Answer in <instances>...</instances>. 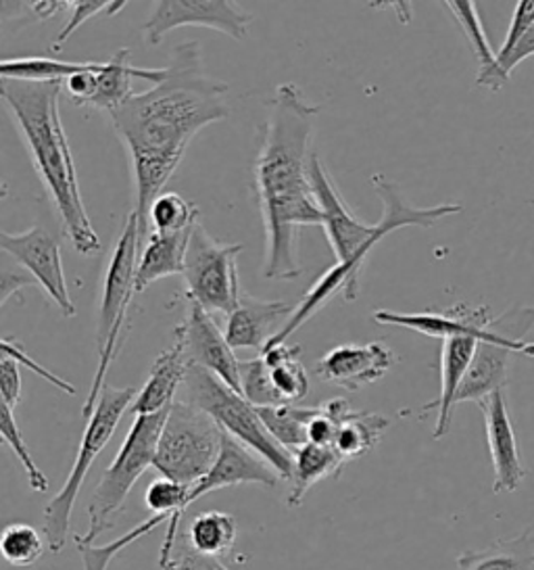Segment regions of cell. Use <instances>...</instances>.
Returning <instances> with one entry per match:
<instances>
[{
  "label": "cell",
  "mask_w": 534,
  "mask_h": 570,
  "mask_svg": "<svg viewBox=\"0 0 534 570\" xmlns=\"http://www.w3.org/2000/svg\"><path fill=\"white\" fill-rule=\"evenodd\" d=\"M228 85L217 82L202 68L197 42L171 51L164 80L136 92L109 116L132 161L136 207L142 240L149 236L152 202L180 166L188 145L209 124L230 116Z\"/></svg>",
  "instance_id": "6da1fadb"
},
{
  "label": "cell",
  "mask_w": 534,
  "mask_h": 570,
  "mask_svg": "<svg viewBox=\"0 0 534 570\" xmlns=\"http://www.w3.org/2000/svg\"><path fill=\"white\" fill-rule=\"evenodd\" d=\"M319 107L307 101L297 85H280L269 102V116L253 161L255 193L266 228V266L269 281H297L300 276L297 233L303 226H322V209L312 186V136Z\"/></svg>",
  "instance_id": "7a4b0ae2"
},
{
  "label": "cell",
  "mask_w": 534,
  "mask_h": 570,
  "mask_svg": "<svg viewBox=\"0 0 534 570\" xmlns=\"http://www.w3.org/2000/svg\"><path fill=\"white\" fill-rule=\"evenodd\" d=\"M312 186L316 193L317 205L322 209V228L336 255V264L326 269V274L316 285L307 291L303 302L297 305L295 314L288 320L286 328L297 333L307 320L314 318L317 312L328 305L336 295L343 302H355L359 295V276L366 264L367 255L383 240L384 236L397 233L400 228L419 226L431 228L436 222L462 214L459 203H441L434 207H412L403 199L397 186L393 185L383 174L372 176V185L378 197L383 199V218L376 224H366L353 216L349 205L336 190L333 178L324 168L317 153L312 155L309 164Z\"/></svg>",
  "instance_id": "3957f363"
},
{
  "label": "cell",
  "mask_w": 534,
  "mask_h": 570,
  "mask_svg": "<svg viewBox=\"0 0 534 570\" xmlns=\"http://www.w3.org/2000/svg\"><path fill=\"white\" fill-rule=\"evenodd\" d=\"M61 92L63 82L0 80V97L16 119L33 168L55 203L73 249L92 255L100 252V238L83 207L76 164L59 114Z\"/></svg>",
  "instance_id": "277c9868"
},
{
  "label": "cell",
  "mask_w": 534,
  "mask_h": 570,
  "mask_svg": "<svg viewBox=\"0 0 534 570\" xmlns=\"http://www.w3.org/2000/svg\"><path fill=\"white\" fill-rule=\"evenodd\" d=\"M184 389L186 400L182 402L199 407L200 412L216 420L226 435L234 436L236 441L247 445L250 452L264 458L267 464L280 474V479L290 483L295 470V455L284 450L271 436L253 403L247 402L226 383H221L216 374L195 364L188 366Z\"/></svg>",
  "instance_id": "5b68a950"
},
{
  "label": "cell",
  "mask_w": 534,
  "mask_h": 570,
  "mask_svg": "<svg viewBox=\"0 0 534 570\" xmlns=\"http://www.w3.org/2000/svg\"><path fill=\"white\" fill-rule=\"evenodd\" d=\"M142 245V228L136 212L123 224V230L117 238L113 253L109 257L105 281H102V299L99 312V366L92 379L90 393L83 403V419H88L100 400L105 389V376L116 360L121 345V331L128 320V309L136 293V269Z\"/></svg>",
  "instance_id": "8992f818"
},
{
  "label": "cell",
  "mask_w": 534,
  "mask_h": 570,
  "mask_svg": "<svg viewBox=\"0 0 534 570\" xmlns=\"http://www.w3.org/2000/svg\"><path fill=\"white\" fill-rule=\"evenodd\" d=\"M167 412L169 410L134 419L119 452L102 472V479L92 493L88 505V531L83 535H73L76 543L92 546L100 533L113 529L116 517L123 510V503L134 485L150 466H155L157 445L166 424Z\"/></svg>",
  "instance_id": "52a82bcc"
},
{
  "label": "cell",
  "mask_w": 534,
  "mask_h": 570,
  "mask_svg": "<svg viewBox=\"0 0 534 570\" xmlns=\"http://www.w3.org/2000/svg\"><path fill=\"white\" fill-rule=\"evenodd\" d=\"M134 400H136L134 389L105 386L95 412L86 419L82 441H80V448L76 453L73 466L67 474V481L61 487V491L44 508L42 533H44L50 552H63L67 535H69L73 505H76L80 489H82L83 481L88 476V470L92 469L95 460L99 458L102 450L109 445V441L116 435L117 426L123 419V414L132 407Z\"/></svg>",
  "instance_id": "ba28073f"
},
{
  "label": "cell",
  "mask_w": 534,
  "mask_h": 570,
  "mask_svg": "<svg viewBox=\"0 0 534 570\" xmlns=\"http://www.w3.org/2000/svg\"><path fill=\"white\" fill-rule=\"evenodd\" d=\"M221 439L216 420L188 402H176L167 412L152 469L169 481L195 487L214 469Z\"/></svg>",
  "instance_id": "9c48e42d"
},
{
  "label": "cell",
  "mask_w": 534,
  "mask_h": 570,
  "mask_svg": "<svg viewBox=\"0 0 534 570\" xmlns=\"http://www.w3.org/2000/svg\"><path fill=\"white\" fill-rule=\"evenodd\" d=\"M534 328V305H516L491 320L478 341L466 379L457 391L455 403H481L503 391L510 381V360L524 353L526 335Z\"/></svg>",
  "instance_id": "30bf717a"
},
{
  "label": "cell",
  "mask_w": 534,
  "mask_h": 570,
  "mask_svg": "<svg viewBox=\"0 0 534 570\" xmlns=\"http://www.w3.org/2000/svg\"><path fill=\"white\" fill-rule=\"evenodd\" d=\"M240 252L243 243L217 240L199 222L192 228L184 259L182 276L190 302L209 314H224L228 318L243 295L236 268Z\"/></svg>",
  "instance_id": "8fae6325"
},
{
  "label": "cell",
  "mask_w": 534,
  "mask_h": 570,
  "mask_svg": "<svg viewBox=\"0 0 534 570\" xmlns=\"http://www.w3.org/2000/svg\"><path fill=\"white\" fill-rule=\"evenodd\" d=\"M253 16L230 0H161L142 26L147 45H159L178 28H209L245 40Z\"/></svg>",
  "instance_id": "7c38bea8"
},
{
  "label": "cell",
  "mask_w": 534,
  "mask_h": 570,
  "mask_svg": "<svg viewBox=\"0 0 534 570\" xmlns=\"http://www.w3.org/2000/svg\"><path fill=\"white\" fill-rule=\"evenodd\" d=\"M0 249L9 253L16 262L32 274V281L42 286L61 314L67 318L76 316V305L67 288L66 269L61 259V245L42 226L28 228L26 233L11 235L0 233Z\"/></svg>",
  "instance_id": "4fadbf2b"
},
{
  "label": "cell",
  "mask_w": 534,
  "mask_h": 570,
  "mask_svg": "<svg viewBox=\"0 0 534 570\" xmlns=\"http://www.w3.org/2000/svg\"><path fill=\"white\" fill-rule=\"evenodd\" d=\"M176 331L182 335L190 364L209 370L221 383H226L233 391L243 395L240 360L234 355L233 345L228 343L226 333H221V328L217 326L209 312L190 302L188 316Z\"/></svg>",
  "instance_id": "5bb4252c"
},
{
  "label": "cell",
  "mask_w": 534,
  "mask_h": 570,
  "mask_svg": "<svg viewBox=\"0 0 534 570\" xmlns=\"http://www.w3.org/2000/svg\"><path fill=\"white\" fill-rule=\"evenodd\" d=\"M399 355L383 341H372L364 345H338L316 364L317 376L326 383L343 386L347 391H359L366 385L380 381L393 366H397Z\"/></svg>",
  "instance_id": "9a60e30c"
},
{
  "label": "cell",
  "mask_w": 534,
  "mask_h": 570,
  "mask_svg": "<svg viewBox=\"0 0 534 570\" xmlns=\"http://www.w3.org/2000/svg\"><path fill=\"white\" fill-rule=\"evenodd\" d=\"M483 410L484 429H486V443L493 462V493H512L522 481L526 479V469L522 466L520 452H517L516 433L512 416L507 410L505 391H497L478 403Z\"/></svg>",
  "instance_id": "2e32d148"
},
{
  "label": "cell",
  "mask_w": 534,
  "mask_h": 570,
  "mask_svg": "<svg viewBox=\"0 0 534 570\" xmlns=\"http://www.w3.org/2000/svg\"><path fill=\"white\" fill-rule=\"evenodd\" d=\"M295 307L297 305L266 302L243 293L236 309L226 318V338L233 350H257L261 353L280 335Z\"/></svg>",
  "instance_id": "e0dca14e"
},
{
  "label": "cell",
  "mask_w": 534,
  "mask_h": 570,
  "mask_svg": "<svg viewBox=\"0 0 534 570\" xmlns=\"http://www.w3.org/2000/svg\"><path fill=\"white\" fill-rule=\"evenodd\" d=\"M374 320L378 324H390V326H403L409 331H416L422 335L434 336V338H449L455 335H478L483 336L491 316L486 305L469 307L466 303H457L447 312H417V314H399L378 309L374 312Z\"/></svg>",
  "instance_id": "ac0fdd59"
},
{
  "label": "cell",
  "mask_w": 534,
  "mask_h": 570,
  "mask_svg": "<svg viewBox=\"0 0 534 570\" xmlns=\"http://www.w3.org/2000/svg\"><path fill=\"white\" fill-rule=\"evenodd\" d=\"M478 335H455L443 341L441 347V393L438 400L428 403L422 412L436 410V424H434L433 436L441 441L449 433L451 419L455 410L457 391L466 379L467 368L472 364V357L478 347Z\"/></svg>",
  "instance_id": "d6986e66"
},
{
  "label": "cell",
  "mask_w": 534,
  "mask_h": 570,
  "mask_svg": "<svg viewBox=\"0 0 534 570\" xmlns=\"http://www.w3.org/2000/svg\"><path fill=\"white\" fill-rule=\"evenodd\" d=\"M188 355L184 347V338L176 331V341L174 345L159 353L157 360L150 366L149 381L138 391L134 400V416H147V414H159L166 412L176 403V393L186 381L188 372Z\"/></svg>",
  "instance_id": "ffe728a7"
},
{
  "label": "cell",
  "mask_w": 534,
  "mask_h": 570,
  "mask_svg": "<svg viewBox=\"0 0 534 570\" xmlns=\"http://www.w3.org/2000/svg\"><path fill=\"white\" fill-rule=\"evenodd\" d=\"M202 481L211 487V491L234 485H261L271 489L278 485L280 474L264 458L250 452L247 445L224 433L219 458Z\"/></svg>",
  "instance_id": "44dd1931"
},
{
  "label": "cell",
  "mask_w": 534,
  "mask_h": 570,
  "mask_svg": "<svg viewBox=\"0 0 534 570\" xmlns=\"http://www.w3.org/2000/svg\"><path fill=\"white\" fill-rule=\"evenodd\" d=\"M134 80H145L150 86L159 85L164 80V69L134 68L130 63V49H119L111 55L109 61H102L99 71L97 95L90 107L102 111H116L128 101L132 95Z\"/></svg>",
  "instance_id": "7402d4cb"
},
{
  "label": "cell",
  "mask_w": 534,
  "mask_h": 570,
  "mask_svg": "<svg viewBox=\"0 0 534 570\" xmlns=\"http://www.w3.org/2000/svg\"><path fill=\"white\" fill-rule=\"evenodd\" d=\"M190 235L192 228L184 233H149L138 257L136 293H142L150 283L182 274Z\"/></svg>",
  "instance_id": "603a6c76"
},
{
  "label": "cell",
  "mask_w": 534,
  "mask_h": 570,
  "mask_svg": "<svg viewBox=\"0 0 534 570\" xmlns=\"http://www.w3.org/2000/svg\"><path fill=\"white\" fill-rule=\"evenodd\" d=\"M459 570H534L533 529L512 539H497L484 550H466L457 556Z\"/></svg>",
  "instance_id": "cb8c5ba5"
},
{
  "label": "cell",
  "mask_w": 534,
  "mask_h": 570,
  "mask_svg": "<svg viewBox=\"0 0 534 570\" xmlns=\"http://www.w3.org/2000/svg\"><path fill=\"white\" fill-rule=\"evenodd\" d=\"M453 18L457 19L459 28L464 30L467 42L472 47V52L478 61V76H476V85L484 86L488 90H501L507 85L501 78L500 66H497V55L491 49V42L484 32L483 21L478 16V9L474 2L467 0H453V2H443Z\"/></svg>",
  "instance_id": "d4e9b609"
},
{
  "label": "cell",
  "mask_w": 534,
  "mask_h": 570,
  "mask_svg": "<svg viewBox=\"0 0 534 570\" xmlns=\"http://www.w3.org/2000/svg\"><path fill=\"white\" fill-rule=\"evenodd\" d=\"M293 455H295V470H293V479H290V491L286 498V503L290 508H299L303 498L307 495V491L312 487L317 485L324 479L338 476L347 464L334 448H322L314 443L303 445Z\"/></svg>",
  "instance_id": "484cf974"
},
{
  "label": "cell",
  "mask_w": 534,
  "mask_h": 570,
  "mask_svg": "<svg viewBox=\"0 0 534 570\" xmlns=\"http://www.w3.org/2000/svg\"><path fill=\"white\" fill-rule=\"evenodd\" d=\"M266 360L271 385L283 403H297L309 393V376L300 362L299 345H278L259 353Z\"/></svg>",
  "instance_id": "4316f807"
},
{
  "label": "cell",
  "mask_w": 534,
  "mask_h": 570,
  "mask_svg": "<svg viewBox=\"0 0 534 570\" xmlns=\"http://www.w3.org/2000/svg\"><path fill=\"white\" fill-rule=\"evenodd\" d=\"M388 426H390V420L383 414H369V412L353 410L338 426L334 450L345 462L357 460L378 445V441L383 439Z\"/></svg>",
  "instance_id": "83f0119b"
},
{
  "label": "cell",
  "mask_w": 534,
  "mask_h": 570,
  "mask_svg": "<svg viewBox=\"0 0 534 570\" xmlns=\"http://www.w3.org/2000/svg\"><path fill=\"white\" fill-rule=\"evenodd\" d=\"M236 519L228 512L209 510L190 522L186 541L188 546L207 558H221L236 543Z\"/></svg>",
  "instance_id": "f1b7e54d"
},
{
  "label": "cell",
  "mask_w": 534,
  "mask_h": 570,
  "mask_svg": "<svg viewBox=\"0 0 534 570\" xmlns=\"http://www.w3.org/2000/svg\"><path fill=\"white\" fill-rule=\"evenodd\" d=\"M317 405L305 407L297 403H284V405H266L257 407L259 416L264 420L267 431L290 453L297 452L303 445H307V426L316 416Z\"/></svg>",
  "instance_id": "f546056e"
},
{
  "label": "cell",
  "mask_w": 534,
  "mask_h": 570,
  "mask_svg": "<svg viewBox=\"0 0 534 570\" xmlns=\"http://www.w3.org/2000/svg\"><path fill=\"white\" fill-rule=\"evenodd\" d=\"M88 63H71L55 57H9L0 63V80L19 82H66L69 76L82 71Z\"/></svg>",
  "instance_id": "4dcf8cb0"
},
{
  "label": "cell",
  "mask_w": 534,
  "mask_h": 570,
  "mask_svg": "<svg viewBox=\"0 0 534 570\" xmlns=\"http://www.w3.org/2000/svg\"><path fill=\"white\" fill-rule=\"evenodd\" d=\"M149 222L155 233H184L199 224V209L182 195L164 190L150 205Z\"/></svg>",
  "instance_id": "1f68e13d"
},
{
  "label": "cell",
  "mask_w": 534,
  "mask_h": 570,
  "mask_svg": "<svg viewBox=\"0 0 534 570\" xmlns=\"http://www.w3.org/2000/svg\"><path fill=\"white\" fill-rule=\"evenodd\" d=\"M47 550V539L32 524L13 522L0 535L2 558L13 567H32Z\"/></svg>",
  "instance_id": "d6a6232c"
},
{
  "label": "cell",
  "mask_w": 534,
  "mask_h": 570,
  "mask_svg": "<svg viewBox=\"0 0 534 570\" xmlns=\"http://www.w3.org/2000/svg\"><path fill=\"white\" fill-rule=\"evenodd\" d=\"M0 435L2 441L13 450L17 455V460L21 462V466L26 470V476H28V483L32 487L33 491L38 493H44L49 491V479L42 470L38 469V464L33 462V455L28 450V443L19 431V424H17L16 410L4 405L0 407Z\"/></svg>",
  "instance_id": "836d02e7"
},
{
  "label": "cell",
  "mask_w": 534,
  "mask_h": 570,
  "mask_svg": "<svg viewBox=\"0 0 534 570\" xmlns=\"http://www.w3.org/2000/svg\"><path fill=\"white\" fill-rule=\"evenodd\" d=\"M240 386H243V397L253 403L255 407L284 405L276 389L271 385L269 370H267L266 360L261 355L240 362Z\"/></svg>",
  "instance_id": "e575fe53"
},
{
  "label": "cell",
  "mask_w": 534,
  "mask_h": 570,
  "mask_svg": "<svg viewBox=\"0 0 534 570\" xmlns=\"http://www.w3.org/2000/svg\"><path fill=\"white\" fill-rule=\"evenodd\" d=\"M128 2H105V0H78V2H71V9H73V16L67 21L66 28L57 36V42H55V51H59L69 36L73 35L82 23H86L88 19L97 13H107V16H113L117 11H121Z\"/></svg>",
  "instance_id": "d590c367"
},
{
  "label": "cell",
  "mask_w": 534,
  "mask_h": 570,
  "mask_svg": "<svg viewBox=\"0 0 534 570\" xmlns=\"http://www.w3.org/2000/svg\"><path fill=\"white\" fill-rule=\"evenodd\" d=\"M534 21V0H522V2H517L516 9H514V16H512V23H510V32L505 36V40H503V45H501V51L497 52V66H501L507 61V57L514 52L517 45H520V40L526 36L528 32V28L533 26ZM501 78L505 80V82H510L503 73H501Z\"/></svg>",
  "instance_id": "8d00e7d4"
},
{
  "label": "cell",
  "mask_w": 534,
  "mask_h": 570,
  "mask_svg": "<svg viewBox=\"0 0 534 570\" xmlns=\"http://www.w3.org/2000/svg\"><path fill=\"white\" fill-rule=\"evenodd\" d=\"M102 63L90 61L82 71L69 76L63 82V90L71 97V101L78 105H88L95 99L97 95V85H99V71Z\"/></svg>",
  "instance_id": "74e56055"
},
{
  "label": "cell",
  "mask_w": 534,
  "mask_h": 570,
  "mask_svg": "<svg viewBox=\"0 0 534 570\" xmlns=\"http://www.w3.org/2000/svg\"><path fill=\"white\" fill-rule=\"evenodd\" d=\"M340 422L343 420L336 419L324 403H319L316 416L312 419L309 426H307V441L314 443V445H322V448H334Z\"/></svg>",
  "instance_id": "f35d334b"
},
{
  "label": "cell",
  "mask_w": 534,
  "mask_h": 570,
  "mask_svg": "<svg viewBox=\"0 0 534 570\" xmlns=\"http://www.w3.org/2000/svg\"><path fill=\"white\" fill-rule=\"evenodd\" d=\"M2 353L11 355V357L16 360L17 364H23V366H28V368L33 370L38 376H42V379H44L47 383H50V385H55L57 389L66 391L69 395H76V386L71 385V383H67L63 379H59L57 374H52V372H49L44 366H40L36 360H32L28 353L23 352V347H21L19 343L11 341L9 336H7V338H2Z\"/></svg>",
  "instance_id": "ab89813d"
},
{
  "label": "cell",
  "mask_w": 534,
  "mask_h": 570,
  "mask_svg": "<svg viewBox=\"0 0 534 570\" xmlns=\"http://www.w3.org/2000/svg\"><path fill=\"white\" fill-rule=\"evenodd\" d=\"M164 570H230L219 558H207L195 552L184 539V548L174 552Z\"/></svg>",
  "instance_id": "60d3db41"
},
{
  "label": "cell",
  "mask_w": 534,
  "mask_h": 570,
  "mask_svg": "<svg viewBox=\"0 0 534 570\" xmlns=\"http://www.w3.org/2000/svg\"><path fill=\"white\" fill-rule=\"evenodd\" d=\"M0 393H2V403L13 410H16L17 403L21 402L19 364L7 353H2V357H0Z\"/></svg>",
  "instance_id": "b9f144b4"
},
{
  "label": "cell",
  "mask_w": 534,
  "mask_h": 570,
  "mask_svg": "<svg viewBox=\"0 0 534 570\" xmlns=\"http://www.w3.org/2000/svg\"><path fill=\"white\" fill-rule=\"evenodd\" d=\"M528 57H534V21L533 26L528 28V32L526 36L520 40V45H517L514 52L507 57V61L501 66V73L510 80V73H512V69L517 68L524 59H528Z\"/></svg>",
  "instance_id": "7bdbcfd3"
},
{
  "label": "cell",
  "mask_w": 534,
  "mask_h": 570,
  "mask_svg": "<svg viewBox=\"0 0 534 570\" xmlns=\"http://www.w3.org/2000/svg\"><path fill=\"white\" fill-rule=\"evenodd\" d=\"M69 4H71V2H33V13L40 19H49L52 18L57 11L67 9Z\"/></svg>",
  "instance_id": "ee69618b"
},
{
  "label": "cell",
  "mask_w": 534,
  "mask_h": 570,
  "mask_svg": "<svg viewBox=\"0 0 534 570\" xmlns=\"http://www.w3.org/2000/svg\"><path fill=\"white\" fill-rule=\"evenodd\" d=\"M33 281H26V278H17L16 286H28L32 285ZM11 293H13V283H11V278L4 274V278H2V303L9 302V297H11Z\"/></svg>",
  "instance_id": "f6af8a7d"
},
{
  "label": "cell",
  "mask_w": 534,
  "mask_h": 570,
  "mask_svg": "<svg viewBox=\"0 0 534 570\" xmlns=\"http://www.w3.org/2000/svg\"><path fill=\"white\" fill-rule=\"evenodd\" d=\"M522 355H528V357H533L534 360V343H528L526 345V350H524V353Z\"/></svg>",
  "instance_id": "bcb514c9"
}]
</instances>
